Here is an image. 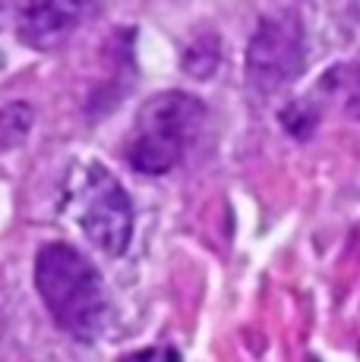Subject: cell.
I'll use <instances>...</instances> for the list:
<instances>
[{"mask_svg":"<svg viewBox=\"0 0 360 362\" xmlns=\"http://www.w3.org/2000/svg\"><path fill=\"white\" fill-rule=\"evenodd\" d=\"M35 290L64 334L92 344L105 328L108 290L99 268L70 243H45L35 255Z\"/></svg>","mask_w":360,"mask_h":362,"instance_id":"1","label":"cell"},{"mask_svg":"<svg viewBox=\"0 0 360 362\" xmlns=\"http://www.w3.org/2000/svg\"><path fill=\"white\" fill-rule=\"evenodd\" d=\"M206 104L186 92H158L136 110L123 155L136 173L164 177L184 161L206 123Z\"/></svg>","mask_w":360,"mask_h":362,"instance_id":"2","label":"cell"},{"mask_svg":"<svg viewBox=\"0 0 360 362\" xmlns=\"http://www.w3.org/2000/svg\"><path fill=\"white\" fill-rule=\"evenodd\" d=\"M307 69V32L297 10L269 13L256 23L247 45L244 76L256 95H279Z\"/></svg>","mask_w":360,"mask_h":362,"instance_id":"3","label":"cell"},{"mask_svg":"<svg viewBox=\"0 0 360 362\" xmlns=\"http://www.w3.org/2000/svg\"><path fill=\"white\" fill-rule=\"evenodd\" d=\"M76 224L95 249L123 255L133 240V202L105 164H89L76 192Z\"/></svg>","mask_w":360,"mask_h":362,"instance_id":"4","label":"cell"},{"mask_svg":"<svg viewBox=\"0 0 360 362\" xmlns=\"http://www.w3.org/2000/svg\"><path fill=\"white\" fill-rule=\"evenodd\" d=\"M89 4H26L16 16V38L32 51H57L67 38L76 32L82 13H89Z\"/></svg>","mask_w":360,"mask_h":362,"instance_id":"5","label":"cell"},{"mask_svg":"<svg viewBox=\"0 0 360 362\" xmlns=\"http://www.w3.org/2000/svg\"><path fill=\"white\" fill-rule=\"evenodd\" d=\"M281 127H285V132L291 139H297V142H307L310 136L316 132V127H320V107H316V101L310 98H297L281 107L279 114Z\"/></svg>","mask_w":360,"mask_h":362,"instance_id":"6","label":"cell"},{"mask_svg":"<svg viewBox=\"0 0 360 362\" xmlns=\"http://www.w3.org/2000/svg\"><path fill=\"white\" fill-rule=\"evenodd\" d=\"M218 60H221V41L215 35H203V38H196V45L186 47L184 69L193 79H209V76L215 73Z\"/></svg>","mask_w":360,"mask_h":362,"instance_id":"7","label":"cell"},{"mask_svg":"<svg viewBox=\"0 0 360 362\" xmlns=\"http://www.w3.org/2000/svg\"><path fill=\"white\" fill-rule=\"evenodd\" d=\"M348 66H335L329 69L325 82L329 86H344V110L354 120H360V66H351V73H344Z\"/></svg>","mask_w":360,"mask_h":362,"instance_id":"8","label":"cell"},{"mask_svg":"<svg viewBox=\"0 0 360 362\" xmlns=\"http://www.w3.org/2000/svg\"><path fill=\"white\" fill-rule=\"evenodd\" d=\"M152 359H155V350H136L130 356H123L120 362H152Z\"/></svg>","mask_w":360,"mask_h":362,"instance_id":"9","label":"cell"},{"mask_svg":"<svg viewBox=\"0 0 360 362\" xmlns=\"http://www.w3.org/2000/svg\"><path fill=\"white\" fill-rule=\"evenodd\" d=\"M162 362H180V353L174 350V346H168V350H164V356H162Z\"/></svg>","mask_w":360,"mask_h":362,"instance_id":"10","label":"cell"}]
</instances>
